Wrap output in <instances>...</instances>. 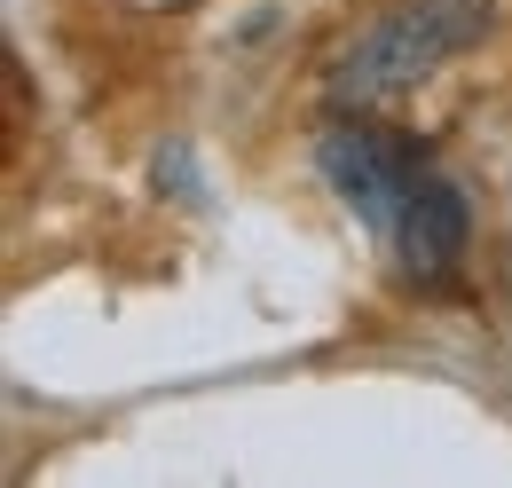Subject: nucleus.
Instances as JSON below:
<instances>
[{"mask_svg":"<svg viewBox=\"0 0 512 488\" xmlns=\"http://www.w3.org/2000/svg\"><path fill=\"white\" fill-rule=\"evenodd\" d=\"M465 237H473V205H465V189L449 182V174H418L410 189V205H402V221H394V260H402V276L410 284H442L449 268L465 260Z\"/></svg>","mask_w":512,"mask_h":488,"instance_id":"7ed1b4c3","label":"nucleus"},{"mask_svg":"<svg viewBox=\"0 0 512 488\" xmlns=\"http://www.w3.org/2000/svg\"><path fill=\"white\" fill-rule=\"evenodd\" d=\"M489 0H402L394 16H379L363 40H347L331 63V103H386L402 87H418L426 71H442L457 48H473L489 32Z\"/></svg>","mask_w":512,"mask_h":488,"instance_id":"f257e3e1","label":"nucleus"},{"mask_svg":"<svg viewBox=\"0 0 512 488\" xmlns=\"http://www.w3.org/2000/svg\"><path fill=\"white\" fill-rule=\"evenodd\" d=\"M316 174L331 182V197H339L363 229L394 237V221H402L410 189H418V174H426V150H418L410 134L339 119V126H323V142H316Z\"/></svg>","mask_w":512,"mask_h":488,"instance_id":"f03ea898","label":"nucleus"}]
</instances>
